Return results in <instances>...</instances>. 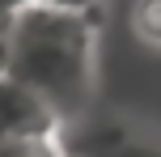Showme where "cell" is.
I'll list each match as a JSON object with an SVG mask.
<instances>
[{
    "mask_svg": "<svg viewBox=\"0 0 161 157\" xmlns=\"http://www.w3.org/2000/svg\"><path fill=\"white\" fill-rule=\"evenodd\" d=\"M93 13L25 0L8 25V68L17 85L42 98L59 123H72L93 98Z\"/></svg>",
    "mask_w": 161,
    "mask_h": 157,
    "instance_id": "6da1fadb",
    "label": "cell"
},
{
    "mask_svg": "<svg viewBox=\"0 0 161 157\" xmlns=\"http://www.w3.org/2000/svg\"><path fill=\"white\" fill-rule=\"evenodd\" d=\"M64 123L51 115L42 98H34L13 76H0V144L17 140H59Z\"/></svg>",
    "mask_w": 161,
    "mask_h": 157,
    "instance_id": "7a4b0ae2",
    "label": "cell"
},
{
    "mask_svg": "<svg viewBox=\"0 0 161 157\" xmlns=\"http://www.w3.org/2000/svg\"><path fill=\"white\" fill-rule=\"evenodd\" d=\"M131 30L140 42L161 47V0H131Z\"/></svg>",
    "mask_w": 161,
    "mask_h": 157,
    "instance_id": "3957f363",
    "label": "cell"
},
{
    "mask_svg": "<svg viewBox=\"0 0 161 157\" xmlns=\"http://www.w3.org/2000/svg\"><path fill=\"white\" fill-rule=\"evenodd\" d=\"M8 25H13V13H0V76L8 68Z\"/></svg>",
    "mask_w": 161,
    "mask_h": 157,
    "instance_id": "277c9868",
    "label": "cell"
},
{
    "mask_svg": "<svg viewBox=\"0 0 161 157\" xmlns=\"http://www.w3.org/2000/svg\"><path fill=\"white\" fill-rule=\"evenodd\" d=\"M21 4H25V0H0V13H17Z\"/></svg>",
    "mask_w": 161,
    "mask_h": 157,
    "instance_id": "5b68a950",
    "label": "cell"
}]
</instances>
